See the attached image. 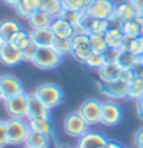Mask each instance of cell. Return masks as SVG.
I'll list each match as a JSON object with an SVG mask.
<instances>
[{"label":"cell","mask_w":143,"mask_h":148,"mask_svg":"<svg viewBox=\"0 0 143 148\" xmlns=\"http://www.w3.org/2000/svg\"><path fill=\"white\" fill-rule=\"evenodd\" d=\"M63 56L57 53L52 46H39L37 49V54L34 60H32V65L39 69H43V71H48V69H54L57 68L60 63H62Z\"/></svg>","instance_id":"6da1fadb"},{"label":"cell","mask_w":143,"mask_h":148,"mask_svg":"<svg viewBox=\"0 0 143 148\" xmlns=\"http://www.w3.org/2000/svg\"><path fill=\"white\" fill-rule=\"evenodd\" d=\"M35 94L40 97V100L43 102L46 106H49L51 110L55 106L62 105V102L65 99L63 90L55 83H42L35 88Z\"/></svg>","instance_id":"7a4b0ae2"},{"label":"cell","mask_w":143,"mask_h":148,"mask_svg":"<svg viewBox=\"0 0 143 148\" xmlns=\"http://www.w3.org/2000/svg\"><path fill=\"white\" fill-rule=\"evenodd\" d=\"M29 130L31 128L28 125V119L9 117V120H6V131H8L9 145H22V143H25Z\"/></svg>","instance_id":"3957f363"},{"label":"cell","mask_w":143,"mask_h":148,"mask_svg":"<svg viewBox=\"0 0 143 148\" xmlns=\"http://www.w3.org/2000/svg\"><path fill=\"white\" fill-rule=\"evenodd\" d=\"M63 131L69 137L78 139L85 133L89 131V125L86 123V120L82 117V114L78 111H71L63 119Z\"/></svg>","instance_id":"277c9868"},{"label":"cell","mask_w":143,"mask_h":148,"mask_svg":"<svg viewBox=\"0 0 143 148\" xmlns=\"http://www.w3.org/2000/svg\"><path fill=\"white\" fill-rule=\"evenodd\" d=\"M5 110L9 117L28 119V94L22 92L5 100Z\"/></svg>","instance_id":"5b68a950"},{"label":"cell","mask_w":143,"mask_h":148,"mask_svg":"<svg viewBox=\"0 0 143 148\" xmlns=\"http://www.w3.org/2000/svg\"><path fill=\"white\" fill-rule=\"evenodd\" d=\"M77 111L82 114V117L86 120V123L89 127L100 123V120H101V102L100 100H97V99L83 100Z\"/></svg>","instance_id":"8992f818"},{"label":"cell","mask_w":143,"mask_h":148,"mask_svg":"<svg viewBox=\"0 0 143 148\" xmlns=\"http://www.w3.org/2000/svg\"><path fill=\"white\" fill-rule=\"evenodd\" d=\"M123 119V110L118 103L112 100L101 102V120L100 123L105 127H115L122 122Z\"/></svg>","instance_id":"52a82bcc"},{"label":"cell","mask_w":143,"mask_h":148,"mask_svg":"<svg viewBox=\"0 0 143 148\" xmlns=\"http://www.w3.org/2000/svg\"><path fill=\"white\" fill-rule=\"evenodd\" d=\"M97 85H99V91L111 100L128 97L129 83L120 80V79H117V80H114V82H108V83L101 82V83H97Z\"/></svg>","instance_id":"ba28073f"},{"label":"cell","mask_w":143,"mask_h":148,"mask_svg":"<svg viewBox=\"0 0 143 148\" xmlns=\"http://www.w3.org/2000/svg\"><path fill=\"white\" fill-rule=\"evenodd\" d=\"M0 90L3 92L5 100L9 99V97H14L17 94L25 92L22 80L17 79L16 76H12V74H3V76H0Z\"/></svg>","instance_id":"9c48e42d"},{"label":"cell","mask_w":143,"mask_h":148,"mask_svg":"<svg viewBox=\"0 0 143 148\" xmlns=\"http://www.w3.org/2000/svg\"><path fill=\"white\" fill-rule=\"evenodd\" d=\"M0 62L5 66H17L18 63L23 62L22 51L11 42H3L0 46Z\"/></svg>","instance_id":"30bf717a"},{"label":"cell","mask_w":143,"mask_h":148,"mask_svg":"<svg viewBox=\"0 0 143 148\" xmlns=\"http://www.w3.org/2000/svg\"><path fill=\"white\" fill-rule=\"evenodd\" d=\"M34 117L51 119V108L40 100V97L35 92H29L28 94V119Z\"/></svg>","instance_id":"8fae6325"},{"label":"cell","mask_w":143,"mask_h":148,"mask_svg":"<svg viewBox=\"0 0 143 148\" xmlns=\"http://www.w3.org/2000/svg\"><path fill=\"white\" fill-rule=\"evenodd\" d=\"M71 40H72V53H71V56L82 63L83 59L92 51L91 43H89V34H74L71 37Z\"/></svg>","instance_id":"7c38bea8"},{"label":"cell","mask_w":143,"mask_h":148,"mask_svg":"<svg viewBox=\"0 0 143 148\" xmlns=\"http://www.w3.org/2000/svg\"><path fill=\"white\" fill-rule=\"evenodd\" d=\"M115 5L112 0H94L89 6L86 8V11L91 14L94 18H108L114 14Z\"/></svg>","instance_id":"4fadbf2b"},{"label":"cell","mask_w":143,"mask_h":148,"mask_svg":"<svg viewBox=\"0 0 143 148\" xmlns=\"http://www.w3.org/2000/svg\"><path fill=\"white\" fill-rule=\"evenodd\" d=\"M105 143H108V139L101 133L88 131L77 139L76 148H99L100 145H105Z\"/></svg>","instance_id":"5bb4252c"},{"label":"cell","mask_w":143,"mask_h":148,"mask_svg":"<svg viewBox=\"0 0 143 148\" xmlns=\"http://www.w3.org/2000/svg\"><path fill=\"white\" fill-rule=\"evenodd\" d=\"M29 36L37 46H52L54 40H55V36L49 26L48 28H34V29L29 31Z\"/></svg>","instance_id":"9a60e30c"},{"label":"cell","mask_w":143,"mask_h":148,"mask_svg":"<svg viewBox=\"0 0 143 148\" xmlns=\"http://www.w3.org/2000/svg\"><path fill=\"white\" fill-rule=\"evenodd\" d=\"M49 28L52 29L54 36L57 37V39H71V37L76 34L74 26L71 23H68L66 20H63V18H60V17L54 18Z\"/></svg>","instance_id":"2e32d148"},{"label":"cell","mask_w":143,"mask_h":148,"mask_svg":"<svg viewBox=\"0 0 143 148\" xmlns=\"http://www.w3.org/2000/svg\"><path fill=\"white\" fill-rule=\"evenodd\" d=\"M120 71L122 68L118 66L117 63H109V62H105L101 66L97 69V74H99V79L101 82L108 83V82H114L120 77Z\"/></svg>","instance_id":"e0dca14e"},{"label":"cell","mask_w":143,"mask_h":148,"mask_svg":"<svg viewBox=\"0 0 143 148\" xmlns=\"http://www.w3.org/2000/svg\"><path fill=\"white\" fill-rule=\"evenodd\" d=\"M28 125L32 131L46 134V136L52 137L54 136V127L51 119H45V117H34V119H28Z\"/></svg>","instance_id":"ac0fdd59"},{"label":"cell","mask_w":143,"mask_h":148,"mask_svg":"<svg viewBox=\"0 0 143 148\" xmlns=\"http://www.w3.org/2000/svg\"><path fill=\"white\" fill-rule=\"evenodd\" d=\"M114 16L115 18H118L122 23L128 22V20H134L137 16V9L136 6L129 2H123V3H118L117 6H115V11H114Z\"/></svg>","instance_id":"d6986e66"},{"label":"cell","mask_w":143,"mask_h":148,"mask_svg":"<svg viewBox=\"0 0 143 148\" xmlns=\"http://www.w3.org/2000/svg\"><path fill=\"white\" fill-rule=\"evenodd\" d=\"M40 6H42V0H20V2L14 6V9H16L18 17L28 20V17H29L34 11L40 9Z\"/></svg>","instance_id":"ffe728a7"},{"label":"cell","mask_w":143,"mask_h":148,"mask_svg":"<svg viewBox=\"0 0 143 148\" xmlns=\"http://www.w3.org/2000/svg\"><path fill=\"white\" fill-rule=\"evenodd\" d=\"M52 20L54 18L48 12H45L43 9H37L28 17V23H29L31 29H34V28H48L51 26Z\"/></svg>","instance_id":"44dd1931"},{"label":"cell","mask_w":143,"mask_h":148,"mask_svg":"<svg viewBox=\"0 0 143 148\" xmlns=\"http://www.w3.org/2000/svg\"><path fill=\"white\" fill-rule=\"evenodd\" d=\"M49 139L51 137L46 136V134H42V133L29 130L28 137H26V140L23 145L31 147V148H49Z\"/></svg>","instance_id":"7402d4cb"},{"label":"cell","mask_w":143,"mask_h":148,"mask_svg":"<svg viewBox=\"0 0 143 148\" xmlns=\"http://www.w3.org/2000/svg\"><path fill=\"white\" fill-rule=\"evenodd\" d=\"M92 22H94V17L91 16L86 9L80 11V17H78V22L74 25V31L76 34H91L92 31Z\"/></svg>","instance_id":"603a6c76"},{"label":"cell","mask_w":143,"mask_h":148,"mask_svg":"<svg viewBox=\"0 0 143 148\" xmlns=\"http://www.w3.org/2000/svg\"><path fill=\"white\" fill-rule=\"evenodd\" d=\"M22 29L20 23H17L16 20H11V18H6V20L0 22V37H2L3 42H9L11 37Z\"/></svg>","instance_id":"cb8c5ba5"},{"label":"cell","mask_w":143,"mask_h":148,"mask_svg":"<svg viewBox=\"0 0 143 148\" xmlns=\"http://www.w3.org/2000/svg\"><path fill=\"white\" fill-rule=\"evenodd\" d=\"M137 62H138V56H136L128 49H120L117 57V65L122 69H132Z\"/></svg>","instance_id":"d4e9b609"},{"label":"cell","mask_w":143,"mask_h":148,"mask_svg":"<svg viewBox=\"0 0 143 148\" xmlns=\"http://www.w3.org/2000/svg\"><path fill=\"white\" fill-rule=\"evenodd\" d=\"M103 36L108 43V48H118L120 42L123 39V29L122 28H108V31Z\"/></svg>","instance_id":"484cf974"},{"label":"cell","mask_w":143,"mask_h":148,"mask_svg":"<svg viewBox=\"0 0 143 148\" xmlns=\"http://www.w3.org/2000/svg\"><path fill=\"white\" fill-rule=\"evenodd\" d=\"M82 63L89 69H99L101 65L105 63V56H103V53H99V51H91V53L83 59Z\"/></svg>","instance_id":"4316f807"},{"label":"cell","mask_w":143,"mask_h":148,"mask_svg":"<svg viewBox=\"0 0 143 148\" xmlns=\"http://www.w3.org/2000/svg\"><path fill=\"white\" fill-rule=\"evenodd\" d=\"M40 9H43L45 12H48L52 18H57L62 12V0H42V6Z\"/></svg>","instance_id":"83f0119b"},{"label":"cell","mask_w":143,"mask_h":148,"mask_svg":"<svg viewBox=\"0 0 143 148\" xmlns=\"http://www.w3.org/2000/svg\"><path fill=\"white\" fill-rule=\"evenodd\" d=\"M140 97H143V79L142 77H136L131 83H129L128 99L137 102Z\"/></svg>","instance_id":"f1b7e54d"},{"label":"cell","mask_w":143,"mask_h":148,"mask_svg":"<svg viewBox=\"0 0 143 148\" xmlns=\"http://www.w3.org/2000/svg\"><path fill=\"white\" fill-rule=\"evenodd\" d=\"M11 42L12 45H16L18 49H23V48H26L28 45L32 42V39H31V36H29V32H26V31H23V29H20L18 32H16L12 37H11Z\"/></svg>","instance_id":"f546056e"},{"label":"cell","mask_w":143,"mask_h":148,"mask_svg":"<svg viewBox=\"0 0 143 148\" xmlns=\"http://www.w3.org/2000/svg\"><path fill=\"white\" fill-rule=\"evenodd\" d=\"M89 43H91L92 51L105 53V51L108 49V43H106L103 34H95V32H91V34H89Z\"/></svg>","instance_id":"4dcf8cb0"},{"label":"cell","mask_w":143,"mask_h":148,"mask_svg":"<svg viewBox=\"0 0 143 148\" xmlns=\"http://www.w3.org/2000/svg\"><path fill=\"white\" fill-rule=\"evenodd\" d=\"M52 48L62 56H68V54L72 53V40L71 39H57V37H55Z\"/></svg>","instance_id":"1f68e13d"},{"label":"cell","mask_w":143,"mask_h":148,"mask_svg":"<svg viewBox=\"0 0 143 148\" xmlns=\"http://www.w3.org/2000/svg\"><path fill=\"white\" fill-rule=\"evenodd\" d=\"M123 34L129 37H140V23L137 20H128L122 26Z\"/></svg>","instance_id":"d6a6232c"},{"label":"cell","mask_w":143,"mask_h":148,"mask_svg":"<svg viewBox=\"0 0 143 148\" xmlns=\"http://www.w3.org/2000/svg\"><path fill=\"white\" fill-rule=\"evenodd\" d=\"M60 18H63V20H66L68 23H71L74 26L76 23L78 22V17H80V11H72V9H62V12H60Z\"/></svg>","instance_id":"836d02e7"},{"label":"cell","mask_w":143,"mask_h":148,"mask_svg":"<svg viewBox=\"0 0 143 148\" xmlns=\"http://www.w3.org/2000/svg\"><path fill=\"white\" fill-rule=\"evenodd\" d=\"M63 9H72V11H83L86 9L85 0H62Z\"/></svg>","instance_id":"e575fe53"},{"label":"cell","mask_w":143,"mask_h":148,"mask_svg":"<svg viewBox=\"0 0 143 148\" xmlns=\"http://www.w3.org/2000/svg\"><path fill=\"white\" fill-rule=\"evenodd\" d=\"M109 28V20L106 18H94L92 22V31L91 32H95V34H105Z\"/></svg>","instance_id":"d590c367"},{"label":"cell","mask_w":143,"mask_h":148,"mask_svg":"<svg viewBox=\"0 0 143 148\" xmlns=\"http://www.w3.org/2000/svg\"><path fill=\"white\" fill-rule=\"evenodd\" d=\"M37 49H39V46H37L34 42H31L29 45L26 46V48L22 49V57H23V62H32L37 54Z\"/></svg>","instance_id":"8d00e7d4"},{"label":"cell","mask_w":143,"mask_h":148,"mask_svg":"<svg viewBox=\"0 0 143 148\" xmlns=\"http://www.w3.org/2000/svg\"><path fill=\"white\" fill-rule=\"evenodd\" d=\"M118 53H120V48H108L103 53L105 56V62H109V63H117V57H118Z\"/></svg>","instance_id":"74e56055"},{"label":"cell","mask_w":143,"mask_h":148,"mask_svg":"<svg viewBox=\"0 0 143 148\" xmlns=\"http://www.w3.org/2000/svg\"><path fill=\"white\" fill-rule=\"evenodd\" d=\"M9 145L8 142V131H6V120H0V148Z\"/></svg>","instance_id":"f35d334b"},{"label":"cell","mask_w":143,"mask_h":148,"mask_svg":"<svg viewBox=\"0 0 143 148\" xmlns=\"http://www.w3.org/2000/svg\"><path fill=\"white\" fill-rule=\"evenodd\" d=\"M118 79H120V80H123V82H126V83H131L134 79H136V74H134L132 69H122Z\"/></svg>","instance_id":"ab89813d"},{"label":"cell","mask_w":143,"mask_h":148,"mask_svg":"<svg viewBox=\"0 0 143 148\" xmlns=\"http://www.w3.org/2000/svg\"><path fill=\"white\" fill-rule=\"evenodd\" d=\"M132 142H134V147L136 148H143V127L136 131V134L132 137Z\"/></svg>","instance_id":"60d3db41"},{"label":"cell","mask_w":143,"mask_h":148,"mask_svg":"<svg viewBox=\"0 0 143 148\" xmlns=\"http://www.w3.org/2000/svg\"><path fill=\"white\" fill-rule=\"evenodd\" d=\"M137 116H138V119H142L143 120V97H140V99L137 100Z\"/></svg>","instance_id":"b9f144b4"},{"label":"cell","mask_w":143,"mask_h":148,"mask_svg":"<svg viewBox=\"0 0 143 148\" xmlns=\"http://www.w3.org/2000/svg\"><path fill=\"white\" fill-rule=\"evenodd\" d=\"M132 71H134V74H136V77H142V79H143V66H142L138 62L134 65Z\"/></svg>","instance_id":"7bdbcfd3"},{"label":"cell","mask_w":143,"mask_h":148,"mask_svg":"<svg viewBox=\"0 0 143 148\" xmlns=\"http://www.w3.org/2000/svg\"><path fill=\"white\" fill-rule=\"evenodd\" d=\"M106 145H108V148H123L118 142H114V140H108V143H106Z\"/></svg>","instance_id":"ee69618b"},{"label":"cell","mask_w":143,"mask_h":148,"mask_svg":"<svg viewBox=\"0 0 143 148\" xmlns=\"http://www.w3.org/2000/svg\"><path fill=\"white\" fill-rule=\"evenodd\" d=\"M18 2H20V0H3V3H5V5H8V6H12V8L16 6Z\"/></svg>","instance_id":"f6af8a7d"},{"label":"cell","mask_w":143,"mask_h":148,"mask_svg":"<svg viewBox=\"0 0 143 148\" xmlns=\"http://www.w3.org/2000/svg\"><path fill=\"white\" fill-rule=\"evenodd\" d=\"M134 6H137V8H142L143 9V0H129Z\"/></svg>","instance_id":"bcb514c9"},{"label":"cell","mask_w":143,"mask_h":148,"mask_svg":"<svg viewBox=\"0 0 143 148\" xmlns=\"http://www.w3.org/2000/svg\"><path fill=\"white\" fill-rule=\"evenodd\" d=\"M138 63H140L142 66H143V54H140V56H138Z\"/></svg>","instance_id":"7dc6e473"},{"label":"cell","mask_w":143,"mask_h":148,"mask_svg":"<svg viewBox=\"0 0 143 148\" xmlns=\"http://www.w3.org/2000/svg\"><path fill=\"white\" fill-rule=\"evenodd\" d=\"M138 42H140V46H142V51H143V37L142 36L138 37Z\"/></svg>","instance_id":"c3c4849f"},{"label":"cell","mask_w":143,"mask_h":148,"mask_svg":"<svg viewBox=\"0 0 143 148\" xmlns=\"http://www.w3.org/2000/svg\"><path fill=\"white\" fill-rule=\"evenodd\" d=\"M0 102H5V97H3V92L0 90Z\"/></svg>","instance_id":"681fc988"},{"label":"cell","mask_w":143,"mask_h":148,"mask_svg":"<svg viewBox=\"0 0 143 148\" xmlns=\"http://www.w3.org/2000/svg\"><path fill=\"white\" fill-rule=\"evenodd\" d=\"M140 36L143 37V23H142V25H140Z\"/></svg>","instance_id":"f907efd6"},{"label":"cell","mask_w":143,"mask_h":148,"mask_svg":"<svg viewBox=\"0 0 143 148\" xmlns=\"http://www.w3.org/2000/svg\"><path fill=\"white\" fill-rule=\"evenodd\" d=\"M99 148H108V145H106V143H105V145H100Z\"/></svg>","instance_id":"816d5d0a"},{"label":"cell","mask_w":143,"mask_h":148,"mask_svg":"<svg viewBox=\"0 0 143 148\" xmlns=\"http://www.w3.org/2000/svg\"><path fill=\"white\" fill-rule=\"evenodd\" d=\"M60 148H74V147H68V145H65V147H60Z\"/></svg>","instance_id":"f5cc1de1"},{"label":"cell","mask_w":143,"mask_h":148,"mask_svg":"<svg viewBox=\"0 0 143 148\" xmlns=\"http://www.w3.org/2000/svg\"><path fill=\"white\" fill-rule=\"evenodd\" d=\"M2 43H3V40H2V37H0V46H2Z\"/></svg>","instance_id":"db71d44e"},{"label":"cell","mask_w":143,"mask_h":148,"mask_svg":"<svg viewBox=\"0 0 143 148\" xmlns=\"http://www.w3.org/2000/svg\"><path fill=\"white\" fill-rule=\"evenodd\" d=\"M23 148H31V147H26V145H25V147H23Z\"/></svg>","instance_id":"11a10c76"},{"label":"cell","mask_w":143,"mask_h":148,"mask_svg":"<svg viewBox=\"0 0 143 148\" xmlns=\"http://www.w3.org/2000/svg\"><path fill=\"white\" fill-rule=\"evenodd\" d=\"M123 148H125V147H123Z\"/></svg>","instance_id":"9f6ffc18"}]
</instances>
